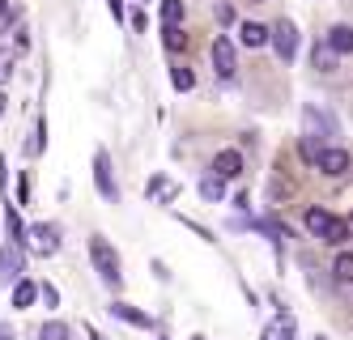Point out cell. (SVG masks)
<instances>
[{
	"mask_svg": "<svg viewBox=\"0 0 353 340\" xmlns=\"http://www.w3.org/2000/svg\"><path fill=\"white\" fill-rule=\"evenodd\" d=\"M349 230H353L349 221H336V230H332V234H327V243H332V247H341V243L349 239Z\"/></svg>",
	"mask_w": 353,
	"mask_h": 340,
	"instance_id": "cell-28",
	"label": "cell"
},
{
	"mask_svg": "<svg viewBox=\"0 0 353 340\" xmlns=\"http://www.w3.org/2000/svg\"><path fill=\"white\" fill-rule=\"evenodd\" d=\"M183 21V0H162V26H179Z\"/></svg>",
	"mask_w": 353,
	"mask_h": 340,
	"instance_id": "cell-23",
	"label": "cell"
},
{
	"mask_svg": "<svg viewBox=\"0 0 353 340\" xmlns=\"http://www.w3.org/2000/svg\"><path fill=\"white\" fill-rule=\"evenodd\" d=\"M213 68H217V77H234V68H239V60H234V43L225 39V34L213 39Z\"/></svg>",
	"mask_w": 353,
	"mask_h": 340,
	"instance_id": "cell-7",
	"label": "cell"
},
{
	"mask_svg": "<svg viewBox=\"0 0 353 340\" xmlns=\"http://www.w3.org/2000/svg\"><path fill=\"white\" fill-rule=\"evenodd\" d=\"M327 43H332L341 56H349L353 51V26H332V30H327Z\"/></svg>",
	"mask_w": 353,
	"mask_h": 340,
	"instance_id": "cell-19",
	"label": "cell"
},
{
	"mask_svg": "<svg viewBox=\"0 0 353 340\" xmlns=\"http://www.w3.org/2000/svg\"><path fill=\"white\" fill-rule=\"evenodd\" d=\"M170 81H174V90H183V94H188V90L196 86V72L179 64V68H170Z\"/></svg>",
	"mask_w": 353,
	"mask_h": 340,
	"instance_id": "cell-25",
	"label": "cell"
},
{
	"mask_svg": "<svg viewBox=\"0 0 353 340\" xmlns=\"http://www.w3.org/2000/svg\"><path fill=\"white\" fill-rule=\"evenodd\" d=\"M26 247H30L34 255H56V251H60V226H56V221L30 226V230H26Z\"/></svg>",
	"mask_w": 353,
	"mask_h": 340,
	"instance_id": "cell-3",
	"label": "cell"
},
{
	"mask_svg": "<svg viewBox=\"0 0 353 340\" xmlns=\"http://www.w3.org/2000/svg\"><path fill=\"white\" fill-rule=\"evenodd\" d=\"M268 200H272V204H285V200H294V183H290L281 170H272V174H268Z\"/></svg>",
	"mask_w": 353,
	"mask_h": 340,
	"instance_id": "cell-15",
	"label": "cell"
},
{
	"mask_svg": "<svg viewBox=\"0 0 353 340\" xmlns=\"http://www.w3.org/2000/svg\"><path fill=\"white\" fill-rule=\"evenodd\" d=\"M0 26H9V0H0Z\"/></svg>",
	"mask_w": 353,
	"mask_h": 340,
	"instance_id": "cell-32",
	"label": "cell"
},
{
	"mask_svg": "<svg viewBox=\"0 0 353 340\" xmlns=\"http://www.w3.org/2000/svg\"><path fill=\"white\" fill-rule=\"evenodd\" d=\"M349 226H353V217H349Z\"/></svg>",
	"mask_w": 353,
	"mask_h": 340,
	"instance_id": "cell-38",
	"label": "cell"
},
{
	"mask_svg": "<svg viewBox=\"0 0 353 340\" xmlns=\"http://www.w3.org/2000/svg\"><path fill=\"white\" fill-rule=\"evenodd\" d=\"M332 277L341 285H353V251H341L336 255V264H332Z\"/></svg>",
	"mask_w": 353,
	"mask_h": 340,
	"instance_id": "cell-21",
	"label": "cell"
},
{
	"mask_svg": "<svg viewBox=\"0 0 353 340\" xmlns=\"http://www.w3.org/2000/svg\"><path fill=\"white\" fill-rule=\"evenodd\" d=\"M111 315H115V319H123V323H132V328H154V319H149L145 310L128 306V302H111Z\"/></svg>",
	"mask_w": 353,
	"mask_h": 340,
	"instance_id": "cell-14",
	"label": "cell"
},
{
	"mask_svg": "<svg viewBox=\"0 0 353 340\" xmlns=\"http://www.w3.org/2000/svg\"><path fill=\"white\" fill-rule=\"evenodd\" d=\"M5 230H9V239H13V243H21V247H26V226H21V217L13 213V208L5 213Z\"/></svg>",
	"mask_w": 353,
	"mask_h": 340,
	"instance_id": "cell-24",
	"label": "cell"
},
{
	"mask_svg": "<svg viewBox=\"0 0 353 340\" xmlns=\"http://www.w3.org/2000/svg\"><path fill=\"white\" fill-rule=\"evenodd\" d=\"M13 64H17V56H13V47H0V86L13 77Z\"/></svg>",
	"mask_w": 353,
	"mask_h": 340,
	"instance_id": "cell-27",
	"label": "cell"
},
{
	"mask_svg": "<svg viewBox=\"0 0 353 340\" xmlns=\"http://www.w3.org/2000/svg\"><path fill=\"white\" fill-rule=\"evenodd\" d=\"M43 137H47V123L39 119V128H34V141L26 145V153H43Z\"/></svg>",
	"mask_w": 353,
	"mask_h": 340,
	"instance_id": "cell-29",
	"label": "cell"
},
{
	"mask_svg": "<svg viewBox=\"0 0 353 340\" xmlns=\"http://www.w3.org/2000/svg\"><path fill=\"white\" fill-rule=\"evenodd\" d=\"M0 183H5V158H0Z\"/></svg>",
	"mask_w": 353,
	"mask_h": 340,
	"instance_id": "cell-36",
	"label": "cell"
},
{
	"mask_svg": "<svg viewBox=\"0 0 353 340\" xmlns=\"http://www.w3.org/2000/svg\"><path fill=\"white\" fill-rule=\"evenodd\" d=\"M272 47H276V56H281V64H294V56H298V26L290 17H281L272 26Z\"/></svg>",
	"mask_w": 353,
	"mask_h": 340,
	"instance_id": "cell-5",
	"label": "cell"
},
{
	"mask_svg": "<svg viewBox=\"0 0 353 340\" xmlns=\"http://www.w3.org/2000/svg\"><path fill=\"white\" fill-rule=\"evenodd\" d=\"M34 298H39V285H34V281H26V277H21V281L13 285V306H17V310H26V306H30Z\"/></svg>",
	"mask_w": 353,
	"mask_h": 340,
	"instance_id": "cell-18",
	"label": "cell"
},
{
	"mask_svg": "<svg viewBox=\"0 0 353 340\" xmlns=\"http://www.w3.org/2000/svg\"><path fill=\"white\" fill-rule=\"evenodd\" d=\"M213 13H217V21H221V26H230V21H234V9L225 5V0H217V9H213Z\"/></svg>",
	"mask_w": 353,
	"mask_h": 340,
	"instance_id": "cell-31",
	"label": "cell"
},
{
	"mask_svg": "<svg viewBox=\"0 0 353 340\" xmlns=\"http://www.w3.org/2000/svg\"><path fill=\"white\" fill-rule=\"evenodd\" d=\"M315 340H323V336H315Z\"/></svg>",
	"mask_w": 353,
	"mask_h": 340,
	"instance_id": "cell-39",
	"label": "cell"
},
{
	"mask_svg": "<svg viewBox=\"0 0 353 340\" xmlns=\"http://www.w3.org/2000/svg\"><path fill=\"white\" fill-rule=\"evenodd\" d=\"M302 132H311L319 141H336V119L323 107H315V102H307V107H302Z\"/></svg>",
	"mask_w": 353,
	"mask_h": 340,
	"instance_id": "cell-2",
	"label": "cell"
},
{
	"mask_svg": "<svg viewBox=\"0 0 353 340\" xmlns=\"http://www.w3.org/2000/svg\"><path fill=\"white\" fill-rule=\"evenodd\" d=\"M90 259H94L98 277H103L111 290H119V281H123V272H119V255H115V247L103 239V234H94V239H90Z\"/></svg>",
	"mask_w": 353,
	"mask_h": 340,
	"instance_id": "cell-1",
	"label": "cell"
},
{
	"mask_svg": "<svg viewBox=\"0 0 353 340\" xmlns=\"http://www.w3.org/2000/svg\"><path fill=\"white\" fill-rule=\"evenodd\" d=\"M213 174H221V179H239V174H243V153H239V149H221L217 158H213Z\"/></svg>",
	"mask_w": 353,
	"mask_h": 340,
	"instance_id": "cell-12",
	"label": "cell"
},
{
	"mask_svg": "<svg viewBox=\"0 0 353 340\" xmlns=\"http://www.w3.org/2000/svg\"><path fill=\"white\" fill-rule=\"evenodd\" d=\"M39 298H43L47 306H60V294H56V285H39Z\"/></svg>",
	"mask_w": 353,
	"mask_h": 340,
	"instance_id": "cell-30",
	"label": "cell"
},
{
	"mask_svg": "<svg viewBox=\"0 0 353 340\" xmlns=\"http://www.w3.org/2000/svg\"><path fill=\"white\" fill-rule=\"evenodd\" d=\"M192 340H205V336H192Z\"/></svg>",
	"mask_w": 353,
	"mask_h": 340,
	"instance_id": "cell-37",
	"label": "cell"
},
{
	"mask_svg": "<svg viewBox=\"0 0 353 340\" xmlns=\"http://www.w3.org/2000/svg\"><path fill=\"white\" fill-rule=\"evenodd\" d=\"M336 60H341V51H336L332 43H319V47L311 51V64H315L319 72H332V68H336Z\"/></svg>",
	"mask_w": 353,
	"mask_h": 340,
	"instance_id": "cell-17",
	"label": "cell"
},
{
	"mask_svg": "<svg viewBox=\"0 0 353 340\" xmlns=\"http://www.w3.org/2000/svg\"><path fill=\"white\" fill-rule=\"evenodd\" d=\"M298 153H302V162H319V153H323V145H319V137H311V132H302V141H298Z\"/></svg>",
	"mask_w": 353,
	"mask_h": 340,
	"instance_id": "cell-20",
	"label": "cell"
},
{
	"mask_svg": "<svg viewBox=\"0 0 353 340\" xmlns=\"http://www.w3.org/2000/svg\"><path fill=\"white\" fill-rule=\"evenodd\" d=\"M302 221H307V230L315 234V239H323V243H327V234L336 230V221H341V217H332L327 208H319V204H315V208H307V217H302Z\"/></svg>",
	"mask_w": 353,
	"mask_h": 340,
	"instance_id": "cell-9",
	"label": "cell"
},
{
	"mask_svg": "<svg viewBox=\"0 0 353 340\" xmlns=\"http://www.w3.org/2000/svg\"><path fill=\"white\" fill-rule=\"evenodd\" d=\"M39 340H68V323H60V319L43 323V328H39Z\"/></svg>",
	"mask_w": 353,
	"mask_h": 340,
	"instance_id": "cell-26",
	"label": "cell"
},
{
	"mask_svg": "<svg viewBox=\"0 0 353 340\" xmlns=\"http://www.w3.org/2000/svg\"><path fill=\"white\" fill-rule=\"evenodd\" d=\"M315 166H319V174H327V179H341V174L349 170V149H341V145H332V149H323Z\"/></svg>",
	"mask_w": 353,
	"mask_h": 340,
	"instance_id": "cell-8",
	"label": "cell"
},
{
	"mask_svg": "<svg viewBox=\"0 0 353 340\" xmlns=\"http://www.w3.org/2000/svg\"><path fill=\"white\" fill-rule=\"evenodd\" d=\"M145 196L154 200V204H170L174 196H179V183L166 179V174H154V179H149V188H145Z\"/></svg>",
	"mask_w": 353,
	"mask_h": 340,
	"instance_id": "cell-11",
	"label": "cell"
},
{
	"mask_svg": "<svg viewBox=\"0 0 353 340\" xmlns=\"http://www.w3.org/2000/svg\"><path fill=\"white\" fill-rule=\"evenodd\" d=\"M21 268H26L21 243H5V247H0V290H5V285H17L21 281Z\"/></svg>",
	"mask_w": 353,
	"mask_h": 340,
	"instance_id": "cell-4",
	"label": "cell"
},
{
	"mask_svg": "<svg viewBox=\"0 0 353 340\" xmlns=\"http://www.w3.org/2000/svg\"><path fill=\"white\" fill-rule=\"evenodd\" d=\"M94 183H98V192H103V200H119V188H115V174H111V158H107V149H98L94 153Z\"/></svg>",
	"mask_w": 353,
	"mask_h": 340,
	"instance_id": "cell-6",
	"label": "cell"
},
{
	"mask_svg": "<svg viewBox=\"0 0 353 340\" xmlns=\"http://www.w3.org/2000/svg\"><path fill=\"white\" fill-rule=\"evenodd\" d=\"M0 340H13V328L9 323H0Z\"/></svg>",
	"mask_w": 353,
	"mask_h": 340,
	"instance_id": "cell-33",
	"label": "cell"
},
{
	"mask_svg": "<svg viewBox=\"0 0 353 340\" xmlns=\"http://www.w3.org/2000/svg\"><path fill=\"white\" fill-rule=\"evenodd\" d=\"M200 196H205V200H209V204H221V200H225V179H221V174H213V170H209V174H205V179H200Z\"/></svg>",
	"mask_w": 353,
	"mask_h": 340,
	"instance_id": "cell-16",
	"label": "cell"
},
{
	"mask_svg": "<svg viewBox=\"0 0 353 340\" xmlns=\"http://www.w3.org/2000/svg\"><path fill=\"white\" fill-rule=\"evenodd\" d=\"M294 315L290 310H281V315H272L268 323H264V332H260V340H294Z\"/></svg>",
	"mask_w": 353,
	"mask_h": 340,
	"instance_id": "cell-10",
	"label": "cell"
},
{
	"mask_svg": "<svg viewBox=\"0 0 353 340\" xmlns=\"http://www.w3.org/2000/svg\"><path fill=\"white\" fill-rule=\"evenodd\" d=\"M162 43H166V51H183L188 47L183 26H162Z\"/></svg>",
	"mask_w": 353,
	"mask_h": 340,
	"instance_id": "cell-22",
	"label": "cell"
},
{
	"mask_svg": "<svg viewBox=\"0 0 353 340\" xmlns=\"http://www.w3.org/2000/svg\"><path fill=\"white\" fill-rule=\"evenodd\" d=\"M5 107H9V98H5V94H0V115H5Z\"/></svg>",
	"mask_w": 353,
	"mask_h": 340,
	"instance_id": "cell-35",
	"label": "cell"
},
{
	"mask_svg": "<svg viewBox=\"0 0 353 340\" xmlns=\"http://www.w3.org/2000/svg\"><path fill=\"white\" fill-rule=\"evenodd\" d=\"M272 39V30H268V26H260V21H243L239 26V43L243 47H264Z\"/></svg>",
	"mask_w": 353,
	"mask_h": 340,
	"instance_id": "cell-13",
	"label": "cell"
},
{
	"mask_svg": "<svg viewBox=\"0 0 353 340\" xmlns=\"http://www.w3.org/2000/svg\"><path fill=\"white\" fill-rule=\"evenodd\" d=\"M90 340H107V336H103V332H98V328H90Z\"/></svg>",
	"mask_w": 353,
	"mask_h": 340,
	"instance_id": "cell-34",
	"label": "cell"
}]
</instances>
